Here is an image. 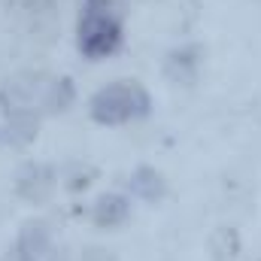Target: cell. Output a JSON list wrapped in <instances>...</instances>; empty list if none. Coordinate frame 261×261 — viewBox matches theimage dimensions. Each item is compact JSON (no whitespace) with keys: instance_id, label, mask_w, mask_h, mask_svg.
<instances>
[{"instance_id":"cell-5","label":"cell","mask_w":261,"mask_h":261,"mask_svg":"<svg viewBox=\"0 0 261 261\" xmlns=\"http://www.w3.org/2000/svg\"><path fill=\"white\" fill-rule=\"evenodd\" d=\"M52 252V234L43 222H31L24 225L21 237H18V258L24 261H43Z\"/></svg>"},{"instance_id":"cell-6","label":"cell","mask_w":261,"mask_h":261,"mask_svg":"<svg viewBox=\"0 0 261 261\" xmlns=\"http://www.w3.org/2000/svg\"><path fill=\"white\" fill-rule=\"evenodd\" d=\"M128 213H130V203L125 195H103L97 197V203L91 210V219H94L97 228H116V225H122L128 219Z\"/></svg>"},{"instance_id":"cell-4","label":"cell","mask_w":261,"mask_h":261,"mask_svg":"<svg viewBox=\"0 0 261 261\" xmlns=\"http://www.w3.org/2000/svg\"><path fill=\"white\" fill-rule=\"evenodd\" d=\"M15 189H18V195L24 197V200L43 203L46 197L52 195V189H55V173H52V167H46V164H24V167L18 170Z\"/></svg>"},{"instance_id":"cell-7","label":"cell","mask_w":261,"mask_h":261,"mask_svg":"<svg viewBox=\"0 0 261 261\" xmlns=\"http://www.w3.org/2000/svg\"><path fill=\"white\" fill-rule=\"evenodd\" d=\"M130 192L146 203H155V200H161L167 195V182L155 167H137L134 176H130Z\"/></svg>"},{"instance_id":"cell-2","label":"cell","mask_w":261,"mask_h":261,"mask_svg":"<svg viewBox=\"0 0 261 261\" xmlns=\"http://www.w3.org/2000/svg\"><path fill=\"white\" fill-rule=\"evenodd\" d=\"M122 46V21L110 0H85L79 15V52L91 61L113 55Z\"/></svg>"},{"instance_id":"cell-3","label":"cell","mask_w":261,"mask_h":261,"mask_svg":"<svg viewBox=\"0 0 261 261\" xmlns=\"http://www.w3.org/2000/svg\"><path fill=\"white\" fill-rule=\"evenodd\" d=\"M149 113V94L134 82H116L91 97V119L100 125H125Z\"/></svg>"},{"instance_id":"cell-8","label":"cell","mask_w":261,"mask_h":261,"mask_svg":"<svg viewBox=\"0 0 261 261\" xmlns=\"http://www.w3.org/2000/svg\"><path fill=\"white\" fill-rule=\"evenodd\" d=\"M197 64H200V58H197L195 46L176 49V52H170V58H167V76H170L173 82L189 85V82L197 76Z\"/></svg>"},{"instance_id":"cell-10","label":"cell","mask_w":261,"mask_h":261,"mask_svg":"<svg viewBox=\"0 0 261 261\" xmlns=\"http://www.w3.org/2000/svg\"><path fill=\"white\" fill-rule=\"evenodd\" d=\"M18 261H24V258H18Z\"/></svg>"},{"instance_id":"cell-9","label":"cell","mask_w":261,"mask_h":261,"mask_svg":"<svg viewBox=\"0 0 261 261\" xmlns=\"http://www.w3.org/2000/svg\"><path fill=\"white\" fill-rule=\"evenodd\" d=\"M82 261H113L107 252H100V249H88L85 255H82Z\"/></svg>"},{"instance_id":"cell-1","label":"cell","mask_w":261,"mask_h":261,"mask_svg":"<svg viewBox=\"0 0 261 261\" xmlns=\"http://www.w3.org/2000/svg\"><path fill=\"white\" fill-rule=\"evenodd\" d=\"M73 103V82L61 76H43V73H18L6 79L0 88V107L9 119H34L37 110L46 113H64Z\"/></svg>"}]
</instances>
